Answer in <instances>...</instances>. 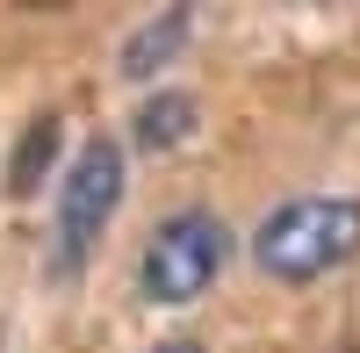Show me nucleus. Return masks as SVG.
I'll return each instance as SVG.
<instances>
[{"label":"nucleus","mask_w":360,"mask_h":353,"mask_svg":"<svg viewBox=\"0 0 360 353\" xmlns=\"http://www.w3.org/2000/svg\"><path fill=\"white\" fill-rule=\"evenodd\" d=\"M360 252V195H295L252 231V259L274 281H324Z\"/></svg>","instance_id":"f257e3e1"},{"label":"nucleus","mask_w":360,"mask_h":353,"mask_svg":"<svg viewBox=\"0 0 360 353\" xmlns=\"http://www.w3.org/2000/svg\"><path fill=\"white\" fill-rule=\"evenodd\" d=\"M115 210H123V144L115 137H86L65 181H58V217H51V267L58 281H72L86 259H94L101 231L115 224Z\"/></svg>","instance_id":"f03ea898"},{"label":"nucleus","mask_w":360,"mask_h":353,"mask_svg":"<svg viewBox=\"0 0 360 353\" xmlns=\"http://www.w3.org/2000/svg\"><path fill=\"white\" fill-rule=\"evenodd\" d=\"M224 259H231V231H224V217L180 210V217H166L152 238H144L137 288H144L152 303L180 310V303H195V296H209V288H217Z\"/></svg>","instance_id":"7ed1b4c3"},{"label":"nucleus","mask_w":360,"mask_h":353,"mask_svg":"<svg viewBox=\"0 0 360 353\" xmlns=\"http://www.w3.org/2000/svg\"><path fill=\"white\" fill-rule=\"evenodd\" d=\"M188 29H195L188 8H166L152 22H137L130 37H123V51H115V72H123V79H159L173 58L188 51Z\"/></svg>","instance_id":"20e7f679"},{"label":"nucleus","mask_w":360,"mask_h":353,"mask_svg":"<svg viewBox=\"0 0 360 353\" xmlns=\"http://www.w3.org/2000/svg\"><path fill=\"white\" fill-rule=\"evenodd\" d=\"M202 130V101L195 94H180V86H159V94H144L137 115H130V137H137V152H180Z\"/></svg>","instance_id":"39448f33"},{"label":"nucleus","mask_w":360,"mask_h":353,"mask_svg":"<svg viewBox=\"0 0 360 353\" xmlns=\"http://www.w3.org/2000/svg\"><path fill=\"white\" fill-rule=\"evenodd\" d=\"M51 152H58V115L44 108L37 123L22 130V144H15V166H8V195H29V188H37V173L51 166Z\"/></svg>","instance_id":"423d86ee"},{"label":"nucleus","mask_w":360,"mask_h":353,"mask_svg":"<svg viewBox=\"0 0 360 353\" xmlns=\"http://www.w3.org/2000/svg\"><path fill=\"white\" fill-rule=\"evenodd\" d=\"M152 353H202L195 339H166V346H152Z\"/></svg>","instance_id":"0eeeda50"}]
</instances>
